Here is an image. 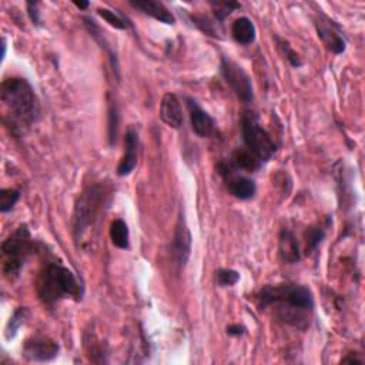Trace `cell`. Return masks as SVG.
Returning a JSON list of instances; mask_svg holds the SVG:
<instances>
[{
	"label": "cell",
	"mask_w": 365,
	"mask_h": 365,
	"mask_svg": "<svg viewBox=\"0 0 365 365\" xmlns=\"http://www.w3.org/2000/svg\"><path fill=\"white\" fill-rule=\"evenodd\" d=\"M257 301L260 309L274 305L277 318L297 329L310 325L314 310V297L309 288L297 284L265 285L258 291Z\"/></svg>",
	"instance_id": "obj_1"
},
{
	"label": "cell",
	"mask_w": 365,
	"mask_h": 365,
	"mask_svg": "<svg viewBox=\"0 0 365 365\" xmlns=\"http://www.w3.org/2000/svg\"><path fill=\"white\" fill-rule=\"evenodd\" d=\"M109 207V191L103 184L89 186L78 199L73 214V236L80 248H87L99 233Z\"/></svg>",
	"instance_id": "obj_2"
},
{
	"label": "cell",
	"mask_w": 365,
	"mask_h": 365,
	"mask_svg": "<svg viewBox=\"0 0 365 365\" xmlns=\"http://www.w3.org/2000/svg\"><path fill=\"white\" fill-rule=\"evenodd\" d=\"M2 102L5 103L14 130L33 126L41 118V103L32 85L22 78L6 79L2 83Z\"/></svg>",
	"instance_id": "obj_3"
},
{
	"label": "cell",
	"mask_w": 365,
	"mask_h": 365,
	"mask_svg": "<svg viewBox=\"0 0 365 365\" xmlns=\"http://www.w3.org/2000/svg\"><path fill=\"white\" fill-rule=\"evenodd\" d=\"M37 294L46 305H54L65 298L80 300L83 288L67 267L59 263H47L39 278Z\"/></svg>",
	"instance_id": "obj_4"
},
{
	"label": "cell",
	"mask_w": 365,
	"mask_h": 365,
	"mask_svg": "<svg viewBox=\"0 0 365 365\" xmlns=\"http://www.w3.org/2000/svg\"><path fill=\"white\" fill-rule=\"evenodd\" d=\"M36 243L26 224L19 225L14 232L3 241L2 252L5 256L3 272L6 277L14 280L21 274L27 258L34 253Z\"/></svg>",
	"instance_id": "obj_5"
},
{
	"label": "cell",
	"mask_w": 365,
	"mask_h": 365,
	"mask_svg": "<svg viewBox=\"0 0 365 365\" xmlns=\"http://www.w3.org/2000/svg\"><path fill=\"white\" fill-rule=\"evenodd\" d=\"M241 133L247 150L263 163L270 160L277 151V144L260 123L256 113L245 111L241 118Z\"/></svg>",
	"instance_id": "obj_6"
},
{
	"label": "cell",
	"mask_w": 365,
	"mask_h": 365,
	"mask_svg": "<svg viewBox=\"0 0 365 365\" xmlns=\"http://www.w3.org/2000/svg\"><path fill=\"white\" fill-rule=\"evenodd\" d=\"M221 74L225 83L232 87V90L234 91L240 102H243L244 104L253 103L254 100L253 82L240 65H237L232 59H227V57H221Z\"/></svg>",
	"instance_id": "obj_7"
},
{
	"label": "cell",
	"mask_w": 365,
	"mask_h": 365,
	"mask_svg": "<svg viewBox=\"0 0 365 365\" xmlns=\"http://www.w3.org/2000/svg\"><path fill=\"white\" fill-rule=\"evenodd\" d=\"M59 344L53 340L43 335H36L25 342L22 355L30 362H46L59 355Z\"/></svg>",
	"instance_id": "obj_8"
},
{
	"label": "cell",
	"mask_w": 365,
	"mask_h": 365,
	"mask_svg": "<svg viewBox=\"0 0 365 365\" xmlns=\"http://www.w3.org/2000/svg\"><path fill=\"white\" fill-rule=\"evenodd\" d=\"M316 29L321 42L330 52H333L334 54H341L345 52L347 42H345L341 33V27L334 21L325 16H321L316 21Z\"/></svg>",
	"instance_id": "obj_9"
},
{
	"label": "cell",
	"mask_w": 365,
	"mask_h": 365,
	"mask_svg": "<svg viewBox=\"0 0 365 365\" xmlns=\"http://www.w3.org/2000/svg\"><path fill=\"white\" fill-rule=\"evenodd\" d=\"M191 233L188 230V225L186 223V219L183 213H180L176 230H175V237L171 241V254L173 260H175L176 265L179 268L184 267L190 258L191 254Z\"/></svg>",
	"instance_id": "obj_10"
},
{
	"label": "cell",
	"mask_w": 365,
	"mask_h": 365,
	"mask_svg": "<svg viewBox=\"0 0 365 365\" xmlns=\"http://www.w3.org/2000/svg\"><path fill=\"white\" fill-rule=\"evenodd\" d=\"M187 109L190 113L191 129L199 137H210L214 133L216 123L210 114L201 109V106L191 98H186Z\"/></svg>",
	"instance_id": "obj_11"
},
{
	"label": "cell",
	"mask_w": 365,
	"mask_h": 365,
	"mask_svg": "<svg viewBox=\"0 0 365 365\" xmlns=\"http://www.w3.org/2000/svg\"><path fill=\"white\" fill-rule=\"evenodd\" d=\"M137 151H139V134L133 127H130L124 137V156L119 163L118 176L126 177L134 168H136Z\"/></svg>",
	"instance_id": "obj_12"
},
{
	"label": "cell",
	"mask_w": 365,
	"mask_h": 365,
	"mask_svg": "<svg viewBox=\"0 0 365 365\" xmlns=\"http://www.w3.org/2000/svg\"><path fill=\"white\" fill-rule=\"evenodd\" d=\"M224 180H225V187L228 190V193L234 196L236 199L250 200V199H253L257 193L256 183L252 179L236 175V171H232V173H228V175H225Z\"/></svg>",
	"instance_id": "obj_13"
},
{
	"label": "cell",
	"mask_w": 365,
	"mask_h": 365,
	"mask_svg": "<svg viewBox=\"0 0 365 365\" xmlns=\"http://www.w3.org/2000/svg\"><path fill=\"white\" fill-rule=\"evenodd\" d=\"M160 119L171 129H180L183 126V110L175 93L164 94L160 104Z\"/></svg>",
	"instance_id": "obj_14"
},
{
	"label": "cell",
	"mask_w": 365,
	"mask_h": 365,
	"mask_svg": "<svg viewBox=\"0 0 365 365\" xmlns=\"http://www.w3.org/2000/svg\"><path fill=\"white\" fill-rule=\"evenodd\" d=\"M83 23H85V27L87 29V32L90 33V36L96 41V43H98L107 53L109 59H110V63H111V67H113L114 73H116V78L120 79V67H119L118 53L114 52V49L110 45V42L106 39V36H104L103 30L100 29V26L98 23H96L94 19H91V17L85 16L83 17Z\"/></svg>",
	"instance_id": "obj_15"
},
{
	"label": "cell",
	"mask_w": 365,
	"mask_h": 365,
	"mask_svg": "<svg viewBox=\"0 0 365 365\" xmlns=\"http://www.w3.org/2000/svg\"><path fill=\"white\" fill-rule=\"evenodd\" d=\"M130 5L133 8L140 9L143 13L151 16L153 19H156V21L164 25L176 23V17L160 2H155V0H140V2H130Z\"/></svg>",
	"instance_id": "obj_16"
},
{
	"label": "cell",
	"mask_w": 365,
	"mask_h": 365,
	"mask_svg": "<svg viewBox=\"0 0 365 365\" xmlns=\"http://www.w3.org/2000/svg\"><path fill=\"white\" fill-rule=\"evenodd\" d=\"M278 252L280 257L287 264H296L301 258L300 247L296 236L290 232V230H283L278 240Z\"/></svg>",
	"instance_id": "obj_17"
},
{
	"label": "cell",
	"mask_w": 365,
	"mask_h": 365,
	"mask_svg": "<svg viewBox=\"0 0 365 365\" xmlns=\"http://www.w3.org/2000/svg\"><path fill=\"white\" fill-rule=\"evenodd\" d=\"M256 26L248 17H239L232 25V36L239 45H252L256 41Z\"/></svg>",
	"instance_id": "obj_18"
},
{
	"label": "cell",
	"mask_w": 365,
	"mask_h": 365,
	"mask_svg": "<svg viewBox=\"0 0 365 365\" xmlns=\"http://www.w3.org/2000/svg\"><path fill=\"white\" fill-rule=\"evenodd\" d=\"M228 163L233 166L234 170H245L247 173L256 171L261 164V162L253 155L252 151L240 150V148L233 153L232 160H228Z\"/></svg>",
	"instance_id": "obj_19"
},
{
	"label": "cell",
	"mask_w": 365,
	"mask_h": 365,
	"mask_svg": "<svg viewBox=\"0 0 365 365\" xmlns=\"http://www.w3.org/2000/svg\"><path fill=\"white\" fill-rule=\"evenodd\" d=\"M110 240L118 248L127 250L130 247V232L124 220L116 219L110 225Z\"/></svg>",
	"instance_id": "obj_20"
},
{
	"label": "cell",
	"mask_w": 365,
	"mask_h": 365,
	"mask_svg": "<svg viewBox=\"0 0 365 365\" xmlns=\"http://www.w3.org/2000/svg\"><path fill=\"white\" fill-rule=\"evenodd\" d=\"M98 13L114 29L127 30L129 27H131V23L129 22V19L124 14H122L119 10H110V9L103 8V9H99Z\"/></svg>",
	"instance_id": "obj_21"
},
{
	"label": "cell",
	"mask_w": 365,
	"mask_h": 365,
	"mask_svg": "<svg viewBox=\"0 0 365 365\" xmlns=\"http://www.w3.org/2000/svg\"><path fill=\"white\" fill-rule=\"evenodd\" d=\"M29 314V309H26V307H21V309L14 311L6 327V340H12L16 337L19 330H21V327L27 321Z\"/></svg>",
	"instance_id": "obj_22"
},
{
	"label": "cell",
	"mask_w": 365,
	"mask_h": 365,
	"mask_svg": "<svg viewBox=\"0 0 365 365\" xmlns=\"http://www.w3.org/2000/svg\"><path fill=\"white\" fill-rule=\"evenodd\" d=\"M119 120H120L119 107H118L116 102H110V104H109V142H110V146L116 144Z\"/></svg>",
	"instance_id": "obj_23"
},
{
	"label": "cell",
	"mask_w": 365,
	"mask_h": 365,
	"mask_svg": "<svg viewBox=\"0 0 365 365\" xmlns=\"http://www.w3.org/2000/svg\"><path fill=\"white\" fill-rule=\"evenodd\" d=\"M191 21L195 22V25L203 32L206 33L207 36H211V37H220L221 32L219 29V25L211 21L210 17L207 16H191Z\"/></svg>",
	"instance_id": "obj_24"
},
{
	"label": "cell",
	"mask_w": 365,
	"mask_h": 365,
	"mask_svg": "<svg viewBox=\"0 0 365 365\" xmlns=\"http://www.w3.org/2000/svg\"><path fill=\"white\" fill-rule=\"evenodd\" d=\"M21 199V191L14 188H3L0 190V211L2 213H8L10 211L16 203Z\"/></svg>",
	"instance_id": "obj_25"
},
{
	"label": "cell",
	"mask_w": 365,
	"mask_h": 365,
	"mask_svg": "<svg viewBox=\"0 0 365 365\" xmlns=\"http://www.w3.org/2000/svg\"><path fill=\"white\" fill-rule=\"evenodd\" d=\"M276 41H277V43H278V46H280V49L283 50V53H284V56L287 57V60L288 62H290V65L293 66V67H301L302 66V60H301V57H300V54L291 47V45L290 43H288L287 41H284V39H280V37L278 36H276Z\"/></svg>",
	"instance_id": "obj_26"
},
{
	"label": "cell",
	"mask_w": 365,
	"mask_h": 365,
	"mask_svg": "<svg viewBox=\"0 0 365 365\" xmlns=\"http://www.w3.org/2000/svg\"><path fill=\"white\" fill-rule=\"evenodd\" d=\"M216 274L217 284L220 287H233L240 280V274L236 270H232V268H220Z\"/></svg>",
	"instance_id": "obj_27"
},
{
	"label": "cell",
	"mask_w": 365,
	"mask_h": 365,
	"mask_svg": "<svg viewBox=\"0 0 365 365\" xmlns=\"http://www.w3.org/2000/svg\"><path fill=\"white\" fill-rule=\"evenodd\" d=\"M324 236H325V232H324L322 227H311V228L307 230V233H305L307 250H309L310 253L316 252V248L322 241Z\"/></svg>",
	"instance_id": "obj_28"
},
{
	"label": "cell",
	"mask_w": 365,
	"mask_h": 365,
	"mask_svg": "<svg viewBox=\"0 0 365 365\" xmlns=\"http://www.w3.org/2000/svg\"><path fill=\"white\" fill-rule=\"evenodd\" d=\"M211 6H213L217 22H223L228 14L233 13L234 9L240 8V5L234 2H214V3H211Z\"/></svg>",
	"instance_id": "obj_29"
},
{
	"label": "cell",
	"mask_w": 365,
	"mask_h": 365,
	"mask_svg": "<svg viewBox=\"0 0 365 365\" xmlns=\"http://www.w3.org/2000/svg\"><path fill=\"white\" fill-rule=\"evenodd\" d=\"M37 5L39 3H32V2L27 3V14L34 26H42L41 13H39V9H37Z\"/></svg>",
	"instance_id": "obj_30"
},
{
	"label": "cell",
	"mask_w": 365,
	"mask_h": 365,
	"mask_svg": "<svg viewBox=\"0 0 365 365\" xmlns=\"http://www.w3.org/2000/svg\"><path fill=\"white\" fill-rule=\"evenodd\" d=\"M227 334L228 335H233V337H240L245 334V329L243 325L239 324H233V325H228L227 327Z\"/></svg>",
	"instance_id": "obj_31"
},
{
	"label": "cell",
	"mask_w": 365,
	"mask_h": 365,
	"mask_svg": "<svg viewBox=\"0 0 365 365\" xmlns=\"http://www.w3.org/2000/svg\"><path fill=\"white\" fill-rule=\"evenodd\" d=\"M74 6L78 8V9H80V10H85V9H87L90 6V3L89 2H74Z\"/></svg>",
	"instance_id": "obj_32"
}]
</instances>
